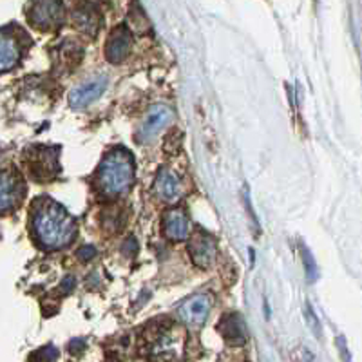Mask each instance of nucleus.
I'll return each instance as SVG.
<instances>
[{
  "mask_svg": "<svg viewBox=\"0 0 362 362\" xmlns=\"http://www.w3.org/2000/svg\"><path fill=\"white\" fill-rule=\"evenodd\" d=\"M33 230L44 247L62 248L73 241L76 223L62 205L45 199L33 212Z\"/></svg>",
  "mask_w": 362,
  "mask_h": 362,
  "instance_id": "f257e3e1",
  "label": "nucleus"
},
{
  "mask_svg": "<svg viewBox=\"0 0 362 362\" xmlns=\"http://www.w3.org/2000/svg\"><path fill=\"white\" fill-rule=\"evenodd\" d=\"M134 180V161L125 148H115L105 156L98 170L100 189L107 196L124 194Z\"/></svg>",
  "mask_w": 362,
  "mask_h": 362,
  "instance_id": "f03ea898",
  "label": "nucleus"
},
{
  "mask_svg": "<svg viewBox=\"0 0 362 362\" xmlns=\"http://www.w3.org/2000/svg\"><path fill=\"white\" fill-rule=\"evenodd\" d=\"M210 308H212V299L206 293H198L180 306L177 317H180L181 322H185L190 328H198L206 321Z\"/></svg>",
  "mask_w": 362,
  "mask_h": 362,
  "instance_id": "7ed1b4c3",
  "label": "nucleus"
},
{
  "mask_svg": "<svg viewBox=\"0 0 362 362\" xmlns=\"http://www.w3.org/2000/svg\"><path fill=\"white\" fill-rule=\"evenodd\" d=\"M29 18L37 28L53 29L62 21V2L60 0H35L29 9Z\"/></svg>",
  "mask_w": 362,
  "mask_h": 362,
  "instance_id": "20e7f679",
  "label": "nucleus"
},
{
  "mask_svg": "<svg viewBox=\"0 0 362 362\" xmlns=\"http://www.w3.org/2000/svg\"><path fill=\"white\" fill-rule=\"evenodd\" d=\"M173 116H174L173 109H170L169 105H163V103L148 109L144 122H141L140 125L141 140H153V138H156V136L170 124Z\"/></svg>",
  "mask_w": 362,
  "mask_h": 362,
  "instance_id": "39448f33",
  "label": "nucleus"
},
{
  "mask_svg": "<svg viewBox=\"0 0 362 362\" xmlns=\"http://www.w3.org/2000/svg\"><path fill=\"white\" fill-rule=\"evenodd\" d=\"M107 87V78L105 76H95V78L87 80L82 86L71 90L69 103L74 109H83L95 100H98L103 95V90Z\"/></svg>",
  "mask_w": 362,
  "mask_h": 362,
  "instance_id": "423d86ee",
  "label": "nucleus"
},
{
  "mask_svg": "<svg viewBox=\"0 0 362 362\" xmlns=\"http://www.w3.org/2000/svg\"><path fill=\"white\" fill-rule=\"evenodd\" d=\"M28 167L37 180H47L57 173V148H33L29 153Z\"/></svg>",
  "mask_w": 362,
  "mask_h": 362,
  "instance_id": "0eeeda50",
  "label": "nucleus"
},
{
  "mask_svg": "<svg viewBox=\"0 0 362 362\" xmlns=\"http://www.w3.org/2000/svg\"><path fill=\"white\" fill-rule=\"evenodd\" d=\"M24 187L11 173H0V212H8L21 202Z\"/></svg>",
  "mask_w": 362,
  "mask_h": 362,
  "instance_id": "6e6552de",
  "label": "nucleus"
},
{
  "mask_svg": "<svg viewBox=\"0 0 362 362\" xmlns=\"http://www.w3.org/2000/svg\"><path fill=\"white\" fill-rule=\"evenodd\" d=\"M190 255H192V261L198 267L209 268L212 264L216 257V241L214 238H210L209 234H198L194 235L192 241H190Z\"/></svg>",
  "mask_w": 362,
  "mask_h": 362,
  "instance_id": "1a4fd4ad",
  "label": "nucleus"
},
{
  "mask_svg": "<svg viewBox=\"0 0 362 362\" xmlns=\"http://www.w3.org/2000/svg\"><path fill=\"white\" fill-rule=\"evenodd\" d=\"M132 38L125 28L115 29L107 40V47H105V57L109 58V62L119 64L127 58L129 51H131Z\"/></svg>",
  "mask_w": 362,
  "mask_h": 362,
  "instance_id": "9d476101",
  "label": "nucleus"
},
{
  "mask_svg": "<svg viewBox=\"0 0 362 362\" xmlns=\"http://www.w3.org/2000/svg\"><path fill=\"white\" fill-rule=\"evenodd\" d=\"M156 192L165 203L177 202L181 192H183L180 176L170 169H161L156 177Z\"/></svg>",
  "mask_w": 362,
  "mask_h": 362,
  "instance_id": "9b49d317",
  "label": "nucleus"
},
{
  "mask_svg": "<svg viewBox=\"0 0 362 362\" xmlns=\"http://www.w3.org/2000/svg\"><path fill=\"white\" fill-rule=\"evenodd\" d=\"M163 230L165 235L173 241H183L190 234V223L185 212L181 209H174L165 214L163 219Z\"/></svg>",
  "mask_w": 362,
  "mask_h": 362,
  "instance_id": "f8f14e48",
  "label": "nucleus"
},
{
  "mask_svg": "<svg viewBox=\"0 0 362 362\" xmlns=\"http://www.w3.org/2000/svg\"><path fill=\"white\" fill-rule=\"evenodd\" d=\"M21 60V45L9 31L0 29V73L11 71Z\"/></svg>",
  "mask_w": 362,
  "mask_h": 362,
  "instance_id": "ddd939ff",
  "label": "nucleus"
},
{
  "mask_svg": "<svg viewBox=\"0 0 362 362\" xmlns=\"http://www.w3.org/2000/svg\"><path fill=\"white\" fill-rule=\"evenodd\" d=\"M219 332L228 344H243L247 341V326L238 313H228L219 322Z\"/></svg>",
  "mask_w": 362,
  "mask_h": 362,
  "instance_id": "4468645a",
  "label": "nucleus"
},
{
  "mask_svg": "<svg viewBox=\"0 0 362 362\" xmlns=\"http://www.w3.org/2000/svg\"><path fill=\"white\" fill-rule=\"evenodd\" d=\"M74 24L78 25L80 31L90 35V37H95V35L98 33L100 18L98 15H96L95 9L82 6V8H78L74 11Z\"/></svg>",
  "mask_w": 362,
  "mask_h": 362,
  "instance_id": "2eb2a0df",
  "label": "nucleus"
},
{
  "mask_svg": "<svg viewBox=\"0 0 362 362\" xmlns=\"http://www.w3.org/2000/svg\"><path fill=\"white\" fill-rule=\"evenodd\" d=\"M303 259H305V268H306V276H308V281L317 279V267L315 261H313L312 254L308 252V248H303Z\"/></svg>",
  "mask_w": 362,
  "mask_h": 362,
  "instance_id": "dca6fc26",
  "label": "nucleus"
},
{
  "mask_svg": "<svg viewBox=\"0 0 362 362\" xmlns=\"http://www.w3.org/2000/svg\"><path fill=\"white\" fill-rule=\"evenodd\" d=\"M95 255H96V248L95 247H83V248H80V250H78V257L82 261H90L93 257H95Z\"/></svg>",
  "mask_w": 362,
  "mask_h": 362,
  "instance_id": "f3484780",
  "label": "nucleus"
},
{
  "mask_svg": "<svg viewBox=\"0 0 362 362\" xmlns=\"http://www.w3.org/2000/svg\"><path fill=\"white\" fill-rule=\"evenodd\" d=\"M38 357H44V358H57L58 354H57V351H54L53 346H47L45 350H42L40 354H38Z\"/></svg>",
  "mask_w": 362,
  "mask_h": 362,
  "instance_id": "a211bd4d",
  "label": "nucleus"
}]
</instances>
